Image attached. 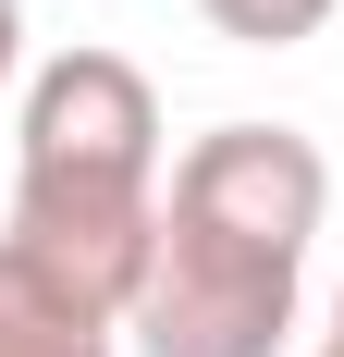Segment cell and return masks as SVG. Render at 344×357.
<instances>
[{
	"label": "cell",
	"mask_w": 344,
	"mask_h": 357,
	"mask_svg": "<svg viewBox=\"0 0 344 357\" xmlns=\"http://www.w3.org/2000/svg\"><path fill=\"white\" fill-rule=\"evenodd\" d=\"M320 357H344V321H332V345H320Z\"/></svg>",
	"instance_id": "obj_6"
},
{
	"label": "cell",
	"mask_w": 344,
	"mask_h": 357,
	"mask_svg": "<svg viewBox=\"0 0 344 357\" xmlns=\"http://www.w3.org/2000/svg\"><path fill=\"white\" fill-rule=\"evenodd\" d=\"M197 13L234 37V50H295V37H320V25H332L344 0H197Z\"/></svg>",
	"instance_id": "obj_4"
},
{
	"label": "cell",
	"mask_w": 344,
	"mask_h": 357,
	"mask_svg": "<svg viewBox=\"0 0 344 357\" xmlns=\"http://www.w3.org/2000/svg\"><path fill=\"white\" fill-rule=\"evenodd\" d=\"M320 210H332V160L295 123H209L160 185V247L123 333L148 357H283Z\"/></svg>",
	"instance_id": "obj_1"
},
{
	"label": "cell",
	"mask_w": 344,
	"mask_h": 357,
	"mask_svg": "<svg viewBox=\"0 0 344 357\" xmlns=\"http://www.w3.org/2000/svg\"><path fill=\"white\" fill-rule=\"evenodd\" d=\"M111 333L123 321H99L86 296H62L25 247H0V357H111Z\"/></svg>",
	"instance_id": "obj_3"
},
{
	"label": "cell",
	"mask_w": 344,
	"mask_h": 357,
	"mask_svg": "<svg viewBox=\"0 0 344 357\" xmlns=\"http://www.w3.org/2000/svg\"><path fill=\"white\" fill-rule=\"evenodd\" d=\"M13 62H25V13L0 0V86H13Z\"/></svg>",
	"instance_id": "obj_5"
},
{
	"label": "cell",
	"mask_w": 344,
	"mask_h": 357,
	"mask_svg": "<svg viewBox=\"0 0 344 357\" xmlns=\"http://www.w3.org/2000/svg\"><path fill=\"white\" fill-rule=\"evenodd\" d=\"M62 296L123 321L160 247V86L123 50H62L25 86V136H13V234Z\"/></svg>",
	"instance_id": "obj_2"
}]
</instances>
